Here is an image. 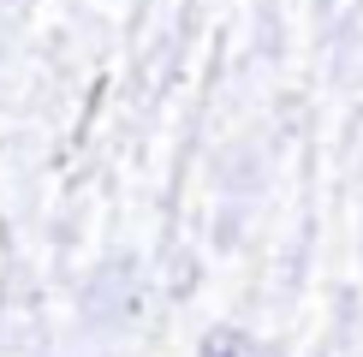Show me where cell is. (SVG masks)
Listing matches in <instances>:
<instances>
[{
	"instance_id": "1",
	"label": "cell",
	"mask_w": 363,
	"mask_h": 357,
	"mask_svg": "<svg viewBox=\"0 0 363 357\" xmlns=\"http://www.w3.org/2000/svg\"><path fill=\"white\" fill-rule=\"evenodd\" d=\"M196 357H262V351H256V339L245 334V327H208Z\"/></svg>"
}]
</instances>
